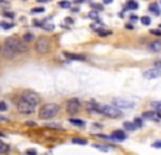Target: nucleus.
Wrapping results in <instances>:
<instances>
[{"label": "nucleus", "mask_w": 161, "mask_h": 155, "mask_svg": "<svg viewBox=\"0 0 161 155\" xmlns=\"http://www.w3.org/2000/svg\"><path fill=\"white\" fill-rule=\"evenodd\" d=\"M60 112V106L57 103H47L40 109V119L41 120H50L54 116H57Z\"/></svg>", "instance_id": "f257e3e1"}, {"label": "nucleus", "mask_w": 161, "mask_h": 155, "mask_svg": "<svg viewBox=\"0 0 161 155\" xmlns=\"http://www.w3.org/2000/svg\"><path fill=\"white\" fill-rule=\"evenodd\" d=\"M97 112L102 113L106 117H110V119H119V117L123 116V113L119 110V107H116L113 104L112 106L110 104H99L97 106Z\"/></svg>", "instance_id": "f03ea898"}, {"label": "nucleus", "mask_w": 161, "mask_h": 155, "mask_svg": "<svg viewBox=\"0 0 161 155\" xmlns=\"http://www.w3.org/2000/svg\"><path fill=\"white\" fill-rule=\"evenodd\" d=\"M4 44H6L7 47H10L13 51H16V52H27L28 51V47H27V44L24 43L23 40H19L17 37H9V38H6L4 40Z\"/></svg>", "instance_id": "7ed1b4c3"}, {"label": "nucleus", "mask_w": 161, "mask_h": 155, "mask_svg": "<svg viewBox=\"0 0 161 155\" xmlns=\"http://www.w3.org/2000/svg\"><path fill=\"white\" fill-rule=\"evenodd\" d=\"M51 47H52V45H51V41L48 40L47 37H40V38H37L35 43H34V50L37 51L38 54L50 52Z\"/></svg>", "instance_id": "20e7f679"}, {"label": "nucleus", "mask_w": 161, "mask_h": 155, "mask_svg": "<svg viewBox=\"0 0 161 155\" xmlns=\"http://www.w3.org/2000/svg\"><path fill=\"white\" fill-rule=\"evenodd\" d=\"M21 97H23V100H26L27 103H31L33 106H37V104H40V103H41L40 95L35 93V92H31V90H26Z\"/></svg>", "instance_id": "39448f33"}, {"label": "nucleus", "mask_w": 161, "mask_h": 155, "mask_svg": "<svg viewBox=\"0 0 161 155\" xmlns=\"http://www.w3.org/2000/svg\"><path fill=\"white\" fill-rule=\"evenodd\" d=\"M17 110L21 113V114H31L35 110V106H33L31 103H27L26 100H21L19 104H17Z\"/></svg>", "instance_id": "423d86ee"}, {"label": "nucleus", "mask_w": 161, "mask_h": 155, "mask_svg": "<svg viewBox=\"0 0 161 155\" xmlns=\"http://www.w3.org/2000/svg\"><path fill=\"white\" fill-rule=\"evenodd\" d=\"M113 106H116V107H119V109H133L134 103L129 102V100H126V99H122V97H114Z\"/></svg>", "instance_id": "0eeeda50"}, {"label": "nucleus", "mask_w": 161, "mask_h": 155, "mask_svg": "<svg viewBox=\"0 0 161 155\" xmlns=\"http://www.w3.org/2000/svg\"><path fill=\"white\" fill-rule=\"evenodd\" d=\"M80 109V103L78 99H71L69 102L67 103V112L69 114H76Z\"/></svg>", "instance_id": "6e6552de"}, {"label": "nucleus", "mask_w": 161, "mask_h": 155, "mask_svg": "<svg viewBox=\"0 0 161 155\" xmlns=\"http://www.w3.org/2000/svg\"><path fill=\"white\" fill-rule=\"evenodd\" d=\"M0 52H2V55L9 58V59H14V58H16V51H13L10 47H7L6 44H4V47L0 45Z\"/></svg>", "instance_id": "1a4fd4ad"}, {"label": "nucleus", "mask_w": 161, "mask_h": 155, "mask_svg": "<svg viewBox=\"0 0 161 155\" xmlns=\"http://www.w3.org/2000/svg\"><path fill=\"white\" fill-rule=\"evenodd\" d=\"M143 76H144L146 79H155V78H160L161 76V69H158V68L148 69V71H146V72L143 73Z\"/></svg>", "instance_id": "9d476101"}, {"label": "nucleus", "mask_w": 161, "mask_h": 155, "mask_svg": "<svg viewBox=\"0 0 161 155\" xmlns=\"http://www.w3.org/2000/svg\"><path fill=\"white\" fill-rule=\"evenodd\" d=\"M113 140H118V141H124V140L127 138V135H126V133L122 131V130H114L113 133H112L110 135Z\"/></svg>", "instance_id": "9b49d317"}, {"label": "nucleus", "mask_w": 161, "mask_h": 155, "mask_svg": "<svg viewBox=\"0 0 161 155\" xmlns=\"http://www.w3.org/2000/svg\"><path fill=\"white\" fill-rule=\"evenodd\" d=\"M148 50L151 52H161V41H153V43L148 44Z\"/></svg>", "instance_id": "f8f14e48"}, {"label": "nucleus", "mask_w": 161, "mask_h": 155, "mask_svg": "<svg viewBox=\"0 0 161 155\" xmlns=\"http://www.w3.org/2000/svg\"><path fill=\"white\" fill-rule=\"evenodd\" d=\"M64 56L68 58V59H72V61H85L84 55H78V54H72V52H64Z\"/></svg>", "instance_id": "ddd939ff"}, {"label": "nucleus", "mask_w": 161, "mask_h": 155, "mask_svg": "<svg viewBox=\"0 0 161 155\" xmlns=\"http://www.w3.org/2000/svg\"><path fill=\"white\" fill-rule=\"evenodd\" d=\"M143 119H147V120H158V114L155 112H144L143 113Z\"/></svg>", "instance_id": "4468645a"}, {"label": "nucleus", "mask_w": 161, "mask_h": 155, "mask_svg": "<svg viewBox=\"0 0 161 155\" xmlns=\"http://www.w3.org/2000/svg\"><path fill=\"white\" fill-rule=\"evenodd\" d=\"M21 40H23L26 44L33 43V41H35V35H34L33 33H26V34L23 35V38H21Z\"/></svg>", "instance_id": "2eb2a0df"}, {"label": "nucleus", "mask_w": 161, "mask_h": 155, "mask_svg": "<svg viewBox=\"0 0 161 155\" xmlns=\"http://www.w3.org/2000/svg\"><path fill=\"white\" fill-rule=\"evenodd\" d=\"M96 33H97V35H101V37L112 35V31H110V30H105V28H97Z\"/></svg>", "instance_id": "dca6fc26"}, {"label": "nucleus", "mask_w": 161, "mask_h": 155, "mask_svg": "<svg viewBox=\"0 0 161 155\" xmlns=\"http://www.w3.org/2000/svg\"><path fill=\"white\" fill-rule=\"evenodd\" d=\"M10 151V147L7 144H4L3 141H0V155L2 154H6V152H9Z\"/></svg>", "instance_id": "f3484780"}, {"label": "nucleus", "mask_w": 161, "mask_h": 155, "mask_svg": "<svg viewBox=\"0 0 161 155\" xmlns=\"http://www.w3.org/2000/svg\"><path fill=\"white\" fill-rule=\"evenodd\" d=\"M123 125H124V128L129 130V131H134V130L137 128V125L134 124V123H130V121H126Z\"/></svg>", "instance_id": "a211bd4d"}, {"label": "nucleus", "mask_w": 161, "mask_h": 155, "mask_svg": "<svg viewBox=\"0 0 161 155\" xmlns=\"http://www.w3.org/2000/svg\"><path fill=\"white\" fill-rule=\"evenodd\" d=\"M148 10H150V11H153V13H154V14H157V16H158V14H161V10H160V7H158L157 4H155V3L150 4V7H148Z\"/></svg>", "instance_id": "6ab92c4d"}, {"label": "nucleus", "mask_w": 161, "mask_h": 155, "mask_svg": "<svg viewBox=\"0 0 161 155\" xmlns=\"http://www.w3.org/2000/svg\"><path fill=\"white\" fill-rule=\"evenodd\" d=\"M69 123L71 124H75V125H79V127H84L85 125L84 120H78V119H69Z\"/></svg>", "instance_id": "aec40b11"}, {"label": "nucleus", "mask_w": 161, "mask_h": 155, "mask_svg": "<svg viewBox=\"0 0 161 155\" xmlns=\"http://www.w3.org/2000/svg\"><path fill=\"white\" fill-rule=\"evenodd\" d=\"M71 6H72V3L68 2V0H62V2H60V7H62V9H71Z\"/></svg>", "instance_id": "412c9836"}, {"label": "nucleus", "mask_w": 161, "mask_h": 155, "mask_svg": "<svg viewBox=\"0 0 161 155\" xmlns=\"http://www.w3.org/2000/svg\"><path fill=\"white\" fill-rule=\"evenodd\" d=\"M137 7H138V4L136 3L134 0H131V2H129V3H127V7H126V9H130V10H136Z\"/></svg>", "instance_id": "4be33fe9"}, {"label": "nucleus", "mask_w": 161, "mask_h": 155, "mask_svg": "<svg viewBox=\"0 0 161 155\" xmlns=\"http://www.w3.org/2000/svg\"><path fill=\"white\" fill-rule=\"evenodd\" d=\"M93 147L99 151H103V152H107L109 151V147H105V145H99V144H93Z\"/></svg>", "instance_id": "5701e85b"}, {"label": "nucleus", "mask_w": 161, "mask_h": 155, "mask_svg": "<svg viewBox=\"0 0 161 155\" xmlns=\"http://www.w3.org/2000/svg\"><path fill=\"white\" fill-rule=\"evenodd\" d=\"M140 21H141V24H144V26H148V24L151 23V18L150 17H147V16H143L140 18Z\"/></svg>", "instance_id": "b1692460"}, {"label": "nucleus", "mask_w": 161, "mask_h": 155, "mask_svg": "<svg viewBox=\"0 0 161 155\" xmlns=\"http://www.w3.org/2000/svg\"><path fill=\"white\" fill-rule=\"evenodd\" d=\"M151 107L155 109L157 112H161V100H160V102H153V103H151Z\"/></svg>", "instance_id": "393cba45"}, {"label": "nucleus", "mask_w": 161, "mask_h": 155, "mask_svg": "<svg viewBox=\"0 0 161 155\" xmlns=\"http://www.w3.org/2000/svg\"><path fill=\"white\" fill-rule=\"evenodd\" d=\"M72 142H74V144H80V145H86L88 144L86 140H82V138H74L72 140Z\"/></svg>", "instance_id": "a878e982"}, {"label": "nucleus", "mask_w": 161, "mask_h": 155, "mask_svg": "<svg viewBox=\"0 0 161 155\" xmlns=\"http://www.w3.org/2000/svg\"><path fill=\"white\" fill-rule=\"evenodd\" d=\"M44 7H35V9H31V13L33 14H38V13H44Z\"/></svg>", "instance_id": "bb28decb"}, {"label": "nucleus", "mask_w": 161, "mask_h": 155, "mask_svg": "<svg viewBox=\"0 0 161 155\" xmlns=\"http://www.w3.org/2000/svg\"><path fill=\"white\" fill-rule=\"evenodd\" d=\"M89 18H99V11H91V13L88 14Z\"/></svg>", "instance_id": "cd10ccee"}, {"label": "nucleus", "mask_w": 161, "mask_h": 155, "mask_svg": "<svg viewBox=\"0 0 161 155\" xmlns=\"http://www.w3.org/2000/svg\"><path fill=\"white\" fill-rule=\"evenodd\" d=\"M91 7L92 9H96L97 11L99 10H103V6H102V4H96V3H91Z\"/></svg>", "instance_id": "c85d7f7f"}, {"label": "nucleus", "mask_w": 161, "mask_h": 155, "mask_svg": "<svg viewBox=\"0 0 161 155\" xmlns=\"http://www.w3.org/2000/svg\"><path fill=\"white\" fill-rule=\"evenodd\" d=\"M41 26H43V28H45V30H54V24L43 23V24H41Z\"/></svg>", "instance_id": "c756f323"}, {"label": "nucleus", "mask_w": 161, "mask_h": 155, "mask_svg": "<svg viewBox=\"0 0 161 155\" xmlns=\"http://www.w3.org/2000/svg\"><path fill=\"white\" fill-rule=\"evenodd\" d=\"M2 24V27H3L4 30H9V28H11V27L14 26V24H11V23H0Z\"/></svg>", "instance_id": "7c9ffc66"}, {"label": "nucleus", "mask_w": 161, "mask_h": 155, "mask_svg": "<svg viewBox=\"0 0 161 155\" xmlns=\"http://www.w3.org/2000/svg\"><path fill=\"white\" fill-rule=\"evenodd\" d=\"M150 34L155 37H161V30H150Z\"/></svg>", "instance_id": "2f4dec72"}, {"label": "nucleus", "mask_w": 161, "mask_h": 155, "mask_svg": "<svg viewBox=\"0 0 161 155\" xmlns=\"http://www.w3.org/2000/svg\"><path fill=\"white\" fill-rule=\"evenodd\" d=\"M6 110H7L6 102H0V112H6Z\"/></svg>", "instance_id": "473e14b6"}, {"label": "nucleus", "mask_w": 161, "mask_h": 155, "mask_svg": "<svg viewBox=\"0 0 161 155\" xmlns=\"http://www.w3.org/2000/svg\"><path fill=\"white\" fill-rule=\"evenodd\" d=\"M4 17H9V18H14V13H11V11H4Z\"/></svg>", "instance_id": "72a5a7b5"}, {"label": "nucleus", "mask_w": 161, "mask_h": 155, "mask_svg": "<svg viewBox=\"0 0 161 155\" xmlns=\"http://www.w3.org/2000/svg\"><path fill=\"white\" fill-rule=\"evenodd\" d=\"M134 124L137 125V127H141V125H143V121H141V119H136L134 120Z\"/></svg>", "instance_id": "f704fd0d"}, {"label": "nucleus", "mask_w": 161, "mask_h": 155, "mask_svg": "<svg viewBox=\"0 0 161 155\" xmlns=\"http://www.w3.org/2000/svg\"><path fill=\"white\" fill-rule=\"evenodd\" d=\"M153 147H154V148H161V141H155V142H153Z\"/></svg>", "instance_id": "c9c22d12"}, {"label": "nucleus", "mask_w": 161, "mask_h": 155, "mask_svg": "<svg viewBox=\"0 0 161 155\" xmlns=\"http://www.w3.org/2000/svg\"><path fill=\"white\" fill-rule=\"evenodd\" d=\"M154 66H155V68H158V69H161V61H155Z\"/></svg>", "instance_id": "e433bc0d"}, {"label": "nucleus", "mask_w": 161, "mask_h": 155, "mask_svg": "<svg viewBox=\"0 0 161 155\" xmlns=\"http://www.w3.org/2000/svg\"><path fill=\"white\" fill-rule=\"evenodd\" d=\"M27 154H28V155H35L37 152L34 151V149H28V151H27Z\"/></svg>", "instance_id": "4c0bfd02"}, {"label": "nucleus", "mask_w": 161, "mask_h": 155, "mask_svg": "<svg viewBox=\"0 0 161 155\" xmlns=\"http://www.w3.org/2000/svg\"><path fill=\"white\" fill-rule=\"evenodd\" d=\"M65 23H69V24H72V23H74V20H72V18H65Z\"/></svg>", "instance_id": "58836bf2"}, {"label": "nucleus", "mask_w": 161, "mask_h": 155, "mask_svg": "<svg viewBox=\"0 0 161 155\" xmlns=\"http://www.w3.org/2000/svg\"><path fill=\"white\" fill-rule=\"evenodd\" d=\"M112 2H113V0H103V3H105V4H110Z\"/></svg>", "instance_id": "ea45409f"}, {"label": "nucleus", "mask_w": 161, "mask_h": 155, "mask_svg": "<svg viewBox=\"0 0 161 155\" xmlns=\"http://www.w3.org/2000/svg\"><path fill=\"white\" fill-rule=\"evenodd\" d=\"M75 3H84V2H88V0H74Z\"/></svg>", "instance_id": "a19ab883"}, {"label": "nucleus", "mask_w": 161, "mask_h": 155, "mask_svg": "<svg viewBox=\"0 0 161 155\" xmlns=\"http://www.w3.org/2000/svg\"><path fill=\"white\" fill-rule=\"evenodd\" d=\"M27 124H28V125H31V127H34V125H35V123H34V121H28V123H27Z\"/></svg>", "instance_id": "79ce46f5"}, {"label": "nucleus", "mask_w": 161, "mask_h": 155, "mask_svg": "<svg viewBox=\"0 0 161 155\" xmlns=\"http://www.w3.org/2000/svg\"><path fill=\"white\" fill-rule=\"evenodd\" d=\"M130 20H131V21H136V20H137V17H136V16H131Z\"/></svg>", "instance_id": "37998d69"}, {"label": "nucleus", "mask_w": 161, "mask_h": 155, "mask_svg": "<svg viewBox=\"0 0 161 155\" xmlns=\"http://www.w3.org/2000/svg\"><path fill=\"white\" fill-rule=\"evenodd\" d=\"M37 2H41V3H48V2H51V0H37Z\"/></svg>", "instance_id": "c03bdc74"}, {"label": "nucleus", "mask_w": 161, "mask_h": 155, "mask_svg": "<svg viewBox=\"0 0 161 155\" xmlns=\"http://www.w3.org/2000/svg\"><path fill=\"white\" fill-rule=\"evenodd\" d=\"M160 28H161V26H160Z\"/></svg>", "instance_id": "a18cd8bd"}]
</instances>
